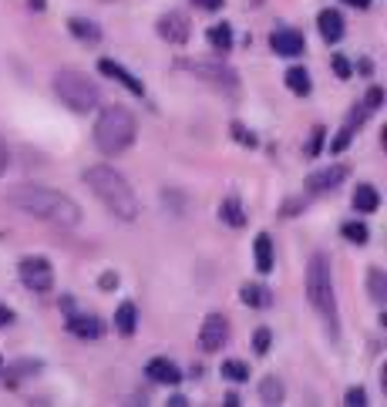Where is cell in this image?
Returning <instances> with one entry per match:
<instances>
[{
    "instance_id": "6da1fadb",
    "label": "cell",
    "mask_w": 387,
    "mask_h": 407,
    "mask_svg": "<svg viewBox=\"0 0 387 407\" xmlns=\"http://www.w3.org/2000/svg\"><path fill=\"white\" fill-rule=\"evenodd\" d=\"M7 202L14 209H21L27 216L41 219V223H51L57 229H75L81 223V209H77L64 192L57 189H44V185H14L7 192Z\"/></svg>"
},
{
    "instance_id": "7a4b0ae2",
    "label": "cell",
    "mask_w": 387,
    "mask_h": 407,
    "mask_svg": "<svg viewBox=\"0 0 387 407\" xmlns=\"http://www.w3.org/2000/svg\"><path fill=\"white\" fill-rule=\"evenodd\" d=\"M84 185L95 192L98 202L108 205V212L115 219H122V223L138 219V196H135L129 178L122 176L118 169H111V165H91L84 172Z\"/></svg>"
},
{
    "instance_id": "3957f363",
    "label": "cell",
    "mask_w": 387,
    "mask_h": 407,
    "mask_svg": "<svg viewBox=\"0 0 387 407\" xmlns=\"http://www.w3.org/2000/svg\"><path fill=\"white\" fill-rule=\"evenodd\" d=\"M307 300L313 306V313L323 320L330 340H337L340 337V313H337L334 280H330V259L323 253L310 256V263H307Z\"/></svg>"
},
{
    "instance_id": "277c9868",
    "label": "cell",
    "mask_w": 387,
    "mask_h": 407,
    "mask_svg": "<svg viewBox=\"0 0 387 407\" xmlns=\"http://www.w3.org/2000/svg\"><path fill=\"white\" fill-rule=\"evenodd\" d=\"M135 142V118H131L129 108L122 104H111L104 108L95 122V145L104 155H122Z\"/></svg>"
},
{
    "instance_id": "5b68a950",
    "label": "cell",
    "mask_w": 387,
    "mask_h": 407,
    "mask_svg": "<svg viewBox=\"0 0 387 407\" xmlns=\"http://www.w3.org/2000/svg\"><path fill=\"white\" fill-rule=\"evenodd\" d=\"M54 95L61 98L64 108H71L77 115H88V111H95L102 104V95H98L95 81L84 77L81 71H71V68L57 71V77H54Z\"/></svg>"
},
{
    "instance_id": "8992f818",
    "label": "cell",
    "mask_w": 387,
    "mask_h": 407,
    "mask_svg": "<svg viewBox=\"0 0 387 407\" xmlns=\"http://www.w3.org/2000/svg\"><path fill=\"white\" fill-rule=\"evenodd\" d=\"M21 283H24L30 293H48L54 286V266L44 259V256H27L21 259Z\"/></svg>"
},
{
    "instance_id": "52a82bcc",
    "label": "cell",
    "mask_w": 387,
    "mask_h": 407,
    "mask_svg": "<svg viewBox=\"0 0 387 407\" xmlns=\"http://www.w3.org/2000/svg\"><path fill=\"white\" fill-rule=\"evenodd\" d=\"M185 68H189L192 75H199L202 81H209V84H216V88L229 91V95L239 88V77H236V71H232V68H226V64H212V61H185Z\"/></svg>"
},
{
    "instance_id": "ba28073f",
    "label": "cell",
    "mask_w": 387,
    "mask_h": 407,
    "mask_svg": "<svg viewBox=\"0 0 387 407\" xmlns=\"http://www.w3.org/2000/svg\"><path fill=\"white\" fill-rule=\"evenodd\" d=\"M226 343H229V323H226V316H223V313L206 316V323H202V330H199V347H202L206 354H216V350H223Z\"/></svg>"
},
{
    "instance_id": "9c48e42d",
    "label": "cell",
    "mask_w": 387,
    "mask_h": 407,
    "mask_svg": "<svg viewBox=\"0 0 387 407\" xmlns=\"http://www.w3.org/2000/svg\"><path fill=\"white\" fill-rule=\"evenodd\" d=\"M350 176V169L347 165H330V169H320V172H313L307 178V196H327V192H334L337 185H343Z\"/></svg>"
},
{
    "instance_id": "30bf717a",
    "label": "cell",
    "mask_w": 387,
    "mask_h": 407,
    "mask_svg": "<svg viewBox=\"0 0 387 407\" xmlns=\"http://www.w3.org/2000/svg\"><path fill=\"white\" fill-rule=\"evenodd\" d=\"M98 71H102L104 77H111V81H118V84H122L125 91H131V95H138V98L145 95V84H142L138 77L131 75V71H125V68H122L118 61H111V57H102V61H98Z\"/></svg>"
},
{
    "instance_id": "8fae6325",
    "label": "cell",
    "mask_w": 387,
    "mask_h": 407,
    "mask_svg": "<svg viewBox=\"0 0 387 407\" xmlns=\"http://www.w3.org/2000/svg\"><path fill=\"white\" fill-rule=\"evenodd\" d=\"M270 48L280 54V57H300L303 54V34L293 30V27H280V30H273Z\"/></svg>"
},
{
    "instance_id": "7c38bea8",
    "label": "cell",
    "mask_w": 387,
    "mask_h": 407,
    "mask_svg": "<svg viewBox=\"0 0 387 407\" xmlns=\"http://www.w3.org/2000/svg\"><path fill=\"white\" fill-rule=\"evenodd\" d=\"M158 34L169 41V44H185L189 41V34H192V27L189 21L182 17V14H165V17H158Z\"/></svg>"
},
{
    "instance_id": "4fadbf2b",
    "label": "cell",
    "mask_w": 387,
    "mask_h": 407,
    "mask_svg": "<svg viewBox=\"0 0 387 407\" xmlns=\"http://www.w3.org/2000/svg\"><path fill=\"white\" fill-rule=\"evenodd\" d=\"M145 374L158 384H169V387H176L182 381V367L179 363H172V360H165V357H155L149 360V367H145Z\"/></svg>"
},
{
    "instance_id": "5bb4252c",
    "label": "cell",
    "mask_w": 387,
    "mask_h": 407,
    "mask_svg": "<svg viewBox=\"0 0 387 407\" xmlns=\"http://www.w3.org/2000/svg\"><path fill=\"white\" fill-rule=\"evenodd\" d=\"M317 27H320V37L327 41V44H337L340 37H343V17H340V10L334 7H327V10H320V17H317Z\"/></svg>"
},
{
    "instance_id": "9a60e30c",
    "label": "cell",
    "mask_w": 387,
    "mask_h": 407,
    "mask_svg": "<svg viewBox=\"0 0 387 407\" xmlns=\"http://www.w3.org/2000/svg\"><path fill=\"white\" fill-rule=\"evenodd\" d=\"M68 333H75L81 340H98L104 333V320L84 313V316H68Z\"/></svg>"
},
{
    "instance_id": "2e32d148",
    "label": "cell",
    "mask_w": 387,
    "mask_h": 407,
    "mask_svg": "<svg viewBox=\"0 0 387 407\" xmlns=\"http://www.w3.org/2000/svg\"><path fill=\"white\" fill-rule=\"evenodd\" d=\"M68 30L75 34L77 41H88V44H98L102 41V27L95 24V21H88V17H71Z\"/></svg>"
},
{
    "instance_id": "e0dca14e",
    "label": "cell",
    "mask_w": 387,
    "mask_h": 407,
    "mask_svg": "<svg viewBox=\"0 0 387 407\" xmlns=\"http://www.w3.org/2000/svg\"><path fill=\"white\" fill-rule=\"evenodd\" d=\"M219 219H223L226 226H232V229H243V226H246V212H243V202H239L236 196L223 199V205H219Z\"/></svg>"
},
{
    "instance_id": "ac0fdd59",
    "label": "cell",
    "mask_w": 387,
    "mask_h": 407,
    "mask_svg": "<svg viewBox=\"0 0 387 407\" xmlns=\"http://www.w3.org/2000/svg\"><path fill=\"white\" fill-rule=\"evenodd\" d=\"M239 300H243L246 306H253V310H266V306L273 303L270 290H266V286H259V283H246V286L239 290Z\"/></svg>"
},
{
    "instance_id": "d6986e66",
    "label": "cell",
    "mask_w": 387,
    "mask_h": 407,
    "mask_svg": "<svg viewBox=\"0 0 387 407\" xmlns=\"http://www.w3.org/2000/svg\"><path fill=\"white\" fill-rule=\"evenodd\" d=\"M253 253H256V269H259V273H270V269H273V263H276V253H273V239H270L266 232H259V236H256Z\"/></svg>"
},
{
    "instance_id": "ffe728a7",
    "label": "cell",
    "mask_w": 387,
    "mask_h": 407,
    "mask_svg": "<svg viewBox=\"0 0 387 407\" xmlns=\"http://www.w3.org/2000/svg\"><path fill=\"white\" fill-rule=\"evenodd\" d=\"M377 205H381V192L374 185H357L354 189V209L357 212H377Z\"/></svg>"
},
{
    "instance_id": "44dd1931",
    "label": "cell",
    "mask_w": 387,
    "mask_h": 407,
    "mask_svg": "<svg viewBox=\"0 0 387 407\" xmlns=\"http://www.w3.org/2000/svg\"><path fill=\"white\" fill-rule=\"evenodd\" d=\"M135 327H138V310H135V303H122L118 313H115V330L122 333V337H131Z\"/></svg>"
},
{
    "instance_id": "7402d4cb",
    "label": "cell",
    "mask_w": 387,
    "mask_h": 407,
    "mask_svg": "<svg viewBox=\"0 0 387 407\" xmlns=\"http://www.w3.org/2000/svg\"><path fill=\"white\" fill-rule=\"evenodd\" d=\"M286 88H290L293 95L307 98L310 88H313V81H310V71H307V68H290V71H286Z\"/></svg>"
},
{
    "instance_id": "603a6c76",
    "label": "cell",
    "mask_w": 387,
    "mask_h": 407,
    "mask_svg": "<svg viewBox=\"0 0 387 407\" xmlns=\"http://www.w3.org/2000/svg\"><path fill=\"white\" fill-rule=\"evenodd\" d=\"M367 290H370V300L377 306H384V296H387V273L381 266H374L370 273H367Z\"/></svg>"
},
{
    "instance_id": "cb8c5ba5",
    "label": "cell",
    "mask_w": 387,
    "mask_h": 407,
    "mask_svg": "<svg viewBox=\"0 0 387 407\" xmlns=\"http://www.w3.org/2000/svg\"><path fill=\"white\" fill-rule=\"evenodd\" d=\"M209 44H212V51H219V54L232 51V27L229 24H212L209 27Z\"/></svg>"
},
{
    "instance_id": "d4e9b609",
    "label": "cell",
    "mask_w": 387,
    "mask_h": 407,
    "mask_svg": "<svg viewBox=\"0 0 387 407\" xmlns=\"http://www.w3.org/2000/svg\"><path fill=\"white\" fill-rule=\"evenodd\" d=\"M219 374H223L226 381H232V384H243V381H249V367H246L243 360H226V363L219 367Z\"/></svg>"
},
{
    "instance_id": "484cf974",
    "label": "cell",
    "mask_w": 387,
    "mask_h": 407,
    "mask_svg": "<svg viewBox=\"0 0 387 407\" xmlns=\"http://www.w3.org/2000/svg\"><path fill=\"white\" fill-rule=\"evenodd\" d=\"M259 390H263V401L266 404H283V384L276 381V377H266Z\"/></svg>"
},
{
    "instance_id": "4316f807",
    "label": "cell",
    "mask_w": 387,
    "mask_h": 407,
    "mask_svg": "<svg viewBox=\"0 0 387 407\" xmlns=\"http://www.w3.org/2000/svg\"><path fill=\"white\" fill-rule=\"evenodd\" d=\"M343 239H350V243H357V246H364L367 239H370V229L364 226V223H343Z\"/></svg>"
},
{
    "instance_id": "83f0119b",
    "label": "cell",
    "mask_w": 387,
    "mask_h": 407,
    "mask_svg": "<svg viewBox=\"0 0 387 407\" xmlns=\"http://www.w3.org/2000/svg\"><path fill=\"white\" fill-rule=\"evenodd\" d=\"M270 343H273V333H270V327H259L256 333H253V354H270Z\"/></svg>"
},
{
    "instance_id": "f1b7e54d",
    "label": "cell",
    "mask_w": 387,
    "mask_h": 407,
    "mask_svg": "<svg viewBox=\"0 0 387 407\" xmlns=\"http://www.w3.org/2000/svg\"><path fill=\"white\" fill-rule=\"evenodd\" d=\"M323 138H327V128L317 125V128H313V135H310V145H307V155H310V158H317V155L323 152Z\"/></svg>"
},
{
    "instance_id": "f546056e",
    "label": "cell",
    "mask_w": 387,
    "mask_h": 407,
    "mask_svg": "<svg viewBox=\"0 0 387 407\" xmlns=\"http://www.w3.org/2000/svg\"><path fill=\"white\" fill-rule=\"evenodd\" d=\"M367 115H370V111H367V108H364V104H357V108H354V111H350V118H347V122H343V128H350V131H354V135H357V128H361L364 122H367Z\"/></svg>"
},
{
    "instance_id": "4dcf8cb0",
    "label": "cell",
    "mask_w": 387,
    "mask_h": 407,
    "mask_svg": "<svg viewBox=\"0 0 387 407\" xmlns=\"http://www.w3.org/2000/svg\"><path fill=\"white\" fill-rule=\"evenodd\" d=\"M381 104H384V88H377V84H374V88L367 91V98H364V108H367V111H377Z\"/></svg>"
},
{
    "instance_id": "1f68e13d",
    "label": "cell",
    "mask_w": 387,
    "mask_h": 407,
    "mask_svg": "<svg viewBox=\"0 0 387 407\" xmlns=\"http://www.w3.org/2000/svg\"><path fill=\"white\" fill-rule=\"evenodd\" d=\"M330 64H334L337 77H343V81H347V77L354 75V64H350V61H347L343 54H334V61H330Z\"/></svg>"
},
{
    "instance_id": "d6a6232c",
    "label": "cell",
    "mask_w": 387,
    "mask_h": 407,
    "mask_svg": "<svg viewBox=\"0 0 387 407\" xmlns=\"http://www.w3.org/2000/svg\"><path fill=\"white\" fill-rule=\"evenodd\" d=\"M343 404L347 407H364L367 404V390H364V387H350L347 397H343Z\"/></svg>"
},
{
    "instance_id": "836d02e7",
    "label": "cell",
    "mask_w": 387,
    "mask_h": 407,
    "mask_svg": "<svg viewBox=\"0 0 387 407\" xmlns=\"http://www.w3.org/2000/svg\"><path fill=\"white\" fill-rule=\"evenodd\" d=\"M350 142H354V131H350V128H343V131H340V135H337V138H334V145H330V152H334V155H340V152H343V149H347V145H350Z\"/></svg>"
},
{
    "instance_id": "e575fe53",
    "label": "cell",
    "mask_w": 387,
    "mask_h": 407,
    "mask_svg": "<svg viewBox=\"0 0 387 407\" xmlns=\"http://www.w3.org/2000/svg\"><path fill=\"white\" fill-rule=\"evenodd\" d=\"M303 205H307V199H293V202H283V212H280V216H283V219H290V216H300V209H303Z\"/></svg>"
},
{
    "instance_id": "d590c367",
    "label": "cell",
    "mask_w": 387,
    "mask_h": 407,
    "mask_svg": "<svg viewBox=\"0 0 387 407\" xmlns=\"http://www.w3.org/2000/svg\"><path fill=\"white\" fill-rule=\"evenodd\" d=\"M232 138H236V142H243V145H256V138H253V135H249L243 125H232Z\"/></svg>"
},
{
    "instance_id": "8d00e7d4",
    "label": "cell",
    "mask_w": 387,
    "mask_h": 407,
    "mask_svg": "<svg viewBox=\"0 0 387 407\" xmlns=\"http://www.w3.org/2000/svg\"><path fill=\"white\" fill-rule=\"evenodd\" d=\"M192 3H196L199 10H219V7H223L226 0H192Z\"/></svg>"
},
{
    "instance_id": "74e56055",
    "label": "cell",
    "mask_w": 387,
    "mask_h": 407,
    "mask_svg": "<svg viewBox=\"0 0 387 407\" xmlns=\"http://www.w3.org/2000/svg\"><path fill=\"white\" fill-rule=\"evenodd\" d=\"M10 323H14V310L0 303V327H10Z\"/></svg>"
},
{
    "instance_id": "f35d334b",
    "label": "cell",
    "mask_w": 387,
    "mask_h": 407,
    "mask_svg": "<svg viewBox=\"0 0 387 407\" xmlns=\"http://www.w3.org/2000/svg\"><path fill=\"white\" fill-rule=\"evenodd\" d=\"M98 286H102V290H115V286H118V276H115V273H104L102 280H98Z\"/></svg>"
},
{
    "instance_id": "ab89813d",
    "label": "cell",
    "mask_w": 387,
    "mask_h": 407,
    "mask_svg": "<svg viewBox=\"0 0 387 407\" xmlns=\"http://www.w3.org/2000/svg\"><path fill=\"white\" fill-rule=\"evenodd\" d=\"M7 172V145H3V138H0V176Z\"/></svg>"
},
{
    "instance_id": "60d3db41",
    "label": "cell",
    "mask_w": 387,
    "mask_h": 407,
    "mask_svg": "<svg viewBox=\"0 0 387 407\" xmlns=\"http://www.w3.org/2000/svg\"><path fill=\"white\" fill-rule=\"evenodd\" d=\"M343 3H350V7H357V10H367L374 0H343Z\"/></svg>"
},
{
    "instance_id": "b9f144b4",
    "label": "cell",
    "mask_w": 387,
    "mask_h": 407,
    "mask_svg": "<svg viewBox=\"0 0 387 407\" xmlns=\"http://www.w3.org/2000/svg\"><path fill=\"white\" fill-rule=\"evenodd\" d=\"M169 404H172V407H185V404H189V401H185L182 394H172V397H169Z\"/></svg>"
},
{
    "instance_id": "7bdbcfd3",
    "label": "cell",
    "mask_w": 387,
    "mask_h": 407,
    "mask_svg": "<svg viewBox=\"0 0 387 407\" xmlns=\"http://www.w3.org/2000/svg\"><path fill=\"white\" fill-rule=\"evenodd\" d=\"M223 404H226V407H239V397H236V394H226V397H223Z\"/></svg>"
},
{
    "instance_id": "ee69618b",
    "label": "cell",
    "mask_w": 387,
    "mask_h": 407,
    "mask_svg": "<svg viewBox=\"0 0 387 407\" xmlns=\"http://www.w3.org/2000/svg\"><path fill=\"white\" fill-rule=\"evenodd\" d=\"M30 7H34V10H41V7H44V0H30Z\"/></svg>"
}]
</instances>
